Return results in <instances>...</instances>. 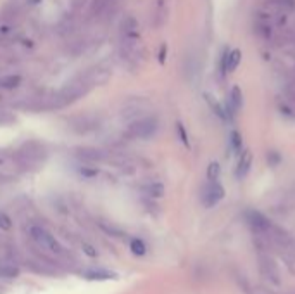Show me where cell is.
I'll list each match as a JSON object with an SVG mask.
<instances>
[{"mask_svg": "<svg viewBox=\"0 0 295 294\" xmlns=\"http://www.w3.org/2000/svg\"><path fill=\"white\" fill-rule=\"evenodd\" d=\"M11 229H12V220H11V216L6 215V213H0V230L9 232Z\"/></svg>", "mask_w": 295, "mask_h": 294, "instance_id": "19", "label": "cell"}, {"mask_svg": "<svg viewBox=\"0 0 295 294\" xmlns=\"http://www.w3.org/2000/svg\"><path fill=\"white\" fill-rule=\"evenodd\" d=\"M80 173H82L83 177H87V178H93V177H97V175H99V168L83 167V168H80Z\"/></svg>", "mask_w": 295, "mask_h": 294, "instance_id": "20", "label": "cell"}, {"mask_svg": "<svg viewBox=\"0 0 295 294\" xmlns=\"http://www.w3.org/2000/svg\"><path fill=\"white\" fill-rule=\"evenodd\" d=\"M85 277L90 279V281H106V279L116 277V275L107 272V270H88V272L85 273Z\"/></svg>", "mask_w": 295, "mask_h": 294, "instance_id": "13", "label": "cell"}, {"mask_svg": "<svg viewBox=\"0 0 295 294\" xmlns=\"http://www.w3.org/2000/svg\"><path fill=\"white\" fill-rule=\"evenodd\" d=\"M230 147L233 153H242V135L233 130L230 134Z\"/></svg>", "mask_w": 295, "mask_h": 294, "instance_id": "16", "label": "cell"}, {"mask_svg": "<svg viewBox=\"0 0 295 294\" xmlns=\"http://www.w3.org/2000/svg\"><path fill=\"white\" fill-rule=\"evenodd\" d=\"M164 56H166V45L161 47V56H159V61H161V63H164Z\"/></svg>", "mask_w": 295, "mask_h": 294, "instance_id": "24", "label": "cell"}, {"mask_svg": "<svg viewBox=\"0 0 295 294\" xmlns=\"http://www.w3.org/2000/svg\"><path fill=\"white\" fill-rule=\"evenodd\" d=\"M242 61V52L239 49L228 50V73H233L237 68H239Z\"/></svg>", "mask_w": 295, "mask_h": 294, "instance_id": "11", "label": "cell"}, {"mask_svg": "<svg viewBox=\"0 0 295 294\" xmlns=\"http://www.w3.org/2000/svg\"><path fill=\"white\" fill-rule=\"evenodd\" d=\"M30 2H31V4H38L40 0H30Z\"/></svg>", "mask_w": 295, "mask_h": 294, "instance_id": "25", "label": "cell"}, {"mask_svg": "<svg viewBox=\"0 0 295 294\" xmlns=\"http://www.w3.org/2000/svg\"><path fill=\"white\" fill-rule=\"evenodd\" d=\"M21 85V77L19 75H6V77H0V88H16Z\"/></svg>", "mask_w": 295, "mask_h": 294, "instance_id": "10", "label": "cell"}, {"mask_svg": "<svg viewBox=\"0 0 295 294\" xmlns=\"http://www.w3.org/2000/svg\"><path fill=\"white\" fill-rule=\"evenodd\" d=\"M80 158H83L87 161H101L104 158V154L101 151L92 149V147H83V149H80Z\"/></svg>", "mask_w": 295, "mask_h": 294, "instance_id": "12", "label": "cell"}, {"mask_svg": "<svg viewBox=\"0 0 295 294\" xmlns=\"http://www.w3.org/2000/svg\"><path fill=\"white\" fill-rule=\"evenodd\" d=\"M19 275V270L16 267H9V265H0V277H7V279H12V277H17Z\"/></svg>", "mask_w": 295, "mask_h": 294, "instance_id": "17", "label": "cell"}, {"mask_svg": "<svg viewBox=\"0 0 295 294\" xmlns=\"http://www.w3.org/2000/svg\"><path fill=\"white\" fill-rule=\"evenodd\" d=\"M109 2H111V0H95V2H93V11L101 12L102 9H106L109 6Z\"/></svg>", "mask_w": 295, "mask_h": 294, "instance_id": "23", "label": "cell"}, {"mask_svg": "<svg viewBox=\"0 0 295 294\" xmlns=\"http://www.w3.org/2000/svg\"><path fill=\"white\" fill-rule=\"evenodd\" d=\"M223 197H225V189L218 180H209L201 191V201L206 208L216 206Z\"/></svg>", "mask_w": 295, "mask_h": 294, "instance_id": "2", "label": "cell"}, {"mask_svg": "<svg viewBox=\"0 0 295 294\" xmlns=\"http://www.w3.org/2000/svg\"><path fill=\"white\" fill-rule=\"evenodd\" d=\"M242 102H244V96H242L240 87H233L230 92V97H228V104H226V109L230 111V116H233L242 107Z\"/></svg>", "mask_w": 295, "mask_h": 294, "instance_id": "7", "label": "cell"}, {"mask_svg": "<svg viewBox=\"0 0 295 294\" xmlns=\"http://www.w3.org/2000/svg\"><path fill=\"white\" fill-rule=\"evenodd\" d=\"M23 164L19 158L16 156H9V154H0V175H4V177H14V175H17L21 172Z\"/></svg>", "mask_w": 295, "mask_h": 294, "instance_id": "5", "label": "cell"}, {"mask_svg": "<svg viewBox=\"0 0 295 294\" xmlns=\"http://www.w3.org/2000/svg\"><path fill=\"white\" fill-rule=\"evenodd\" d=\"M17 158L21 161L23 167L38 164L45 158V149H44V145H40L38 142H26V144L21 147V151H19Z\"/></svg>", "mask_w": 295, "mask_h": 294, "instance_id": "1", "label": "cell"}, {"mask_svg": "<svg viewBox=\"0 0 295 294\" xmlns=\"http://www.w3.org/2000/svg\"><path fill=\"white\" fill-rule=\"evenodd\" d=\"M30 234L38 244L44 246V248H47V249H50L52 253H61V251H63L61 244L55 241V237H52L49 232H47L45 229H42V227H31Z\"/></svg>", "mask_w": 295, "mask_h": 294, "instance_id": "4", "label": "cell"}, {"mask_svg": "<svg viewBox=\"0 0 295 294\" xmlns=\"http://www.w3.org/2000/svg\"><path fill=\"white\" fill-rule=\"evenodd\" d=\"M176 130H178V135H180V139H182V142L188 147L190 144H188V135H187V132H185V126L182 123H176Z\"/></svg>", "mask_w": 295, "mask_h": 294, "instance_id": "21", "label": "cell"}, {"mask_svg": "<svg viewBox=\"0 0 295 294\" xmlns=\"http://www.w3.org/2000/svg\"><path fill=\"white\" fill-rule=\"evenodd\" d=\"M121 30H123V35H125V39H128L130 42L140 39L139 23H136V20L133 16H128L126 20L121 23Z\"/></svg>", "mask_w": 295, "mask_h": 294, "instance_id": "6", "label": "cell"}, {"mask_svg": "<svg viewBox=\"0 0 295 294\" xmlns=\"http://www.w3.org/2000/svg\"><path fill=\"white\" fill-rule=\"evenodd\" d=\"M82 249H83V253H85V254L90 256V258H95V256H97V249H95L92 244L83 243V244H82Z\"/></svg>", "mask_w": 295, "mask_h": 294, "instance_id": "22", "label": "cell"}, {"mask_svg": "<svg viewBox=\"0 0 295 294\" xmlns=\"http://www.w3.org/2000/svg\"><path fill=\"white\" fill-rule=\"evenodd\" d=\"M220 173H221V168H220V163H211L209 164V168H207V178L209 180H218L220 178Z\"/></svg>", "mask_w": 295, "mask_h": 294, "instance_id": "18", "label": "cell"}, {"mask_svg": "<svg viewBox=\"0 0 295 294\" xmlns=\"http://www.w3.org/2000/svg\"><path fill=\"white\" fill-rule=\"evenodd\" d=\"M261 270H263V275L266 279H268L269 282L273 284H280V275H278V270L277 267H274V263L271 262V260H268V265H266V262L263 258H261Z\"/></svg>", "mask_w": 295, "mask_h": 294, "instance_id": "9", "label": "cell"}, {"mask_svg": "<svg viewBox=\"0 0 295 294\" xmlns=\"http://www.w3.org/2000/svg\"><path fill=\"white\" fill-rule=\"evenodd\" d=\"M144 191L147 192V196H150V197H163L164 196V186L161 182H152L149 183Z\"/></svg>", "mask_w": 295, "mask_h": 294, "instance_id": "14", "label": "cell"}, {"mask_svg": "<svg viewBox=\"0 0 295 294\" xmlns=\"http://www.w3.org/2000/svg\"><path fill=\"white\" fill-rule=\"evenodd\" d=\"M252 167V154L250 151H244L239 158V164H237V178L242 180L247 177V173L250 172Z\"/></svg>", "mask_w": 295, "mask_h": 294, "instance_id": "8", "label": "cell"}, {"mask_svg": "<svg viewBox=\"0 0 295 294\" xmlns=\"http://www.w3.org/2000/svg\"><path fill=\"white\" fill-rule=\"evenodd\" d=\"M157 120L154 116H147V118H142V120L135 121L133 125L130 126L128 134L135 139H150L152 135L157 132Z\"/></svg>", "mask_w": 295, "mask_h": 294, "instance_id": "3", "label": "cell"}, {"mask_svg": "<svg viewBox=\"0 0 295 294\" xmlns=\"http://www.w3.org/2000/svg\"><path fill=\"white\" fill-rule=\"evenodd\" d=\"M130 249L135 256H144L147 253L145 243H144V241H140V239H133L130 243Z\"/></svg>", "mask_w": 295, "mask_h": 294, "instance_id": "15", "label": "cell"}]
</instances>
